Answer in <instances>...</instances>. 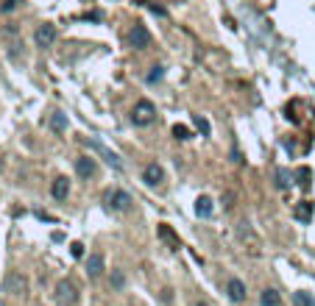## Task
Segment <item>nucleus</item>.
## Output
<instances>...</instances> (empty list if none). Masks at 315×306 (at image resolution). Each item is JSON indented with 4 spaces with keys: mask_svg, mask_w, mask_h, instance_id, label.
<instances>
[{
    "mask_svg": "<svg viewBox=\"0 0 315 306\" xmlns=\"http://www.w3.org/2000/svg\"><path fill=\"white\" fill-rule=\"evenodd\" d=\"M156 120V106H153L151 100H137L134 103V109H131V123L137 128H145V126H151V123Z\"/></svg>",
    "mask_w": 315,
    "mask_h": 306,
    "instance_id": "f257e3e1",
    "label": "nucleus"
},
{
    "mask_svg": "<svg viewBox=\"0 0 315 306\" xmlns=\"http://www.w3.org/2000/svg\"><path fill=\"white\" fill-rule=\"evenodd\" d=\"M103 203H106V209L112 212H128L131 209V195L126 192V189H106L103 192Z\"/></svg>",
    "mask_w": 315,
    "mask_h": 306,
    "instance_id": "f03ea898",
    "label": "nucleus"
},
{
    "mask_svg": "<svg viewBox=\"0 0 315 306\" xmlns=\"http://www.w3.org/2000/svg\"><path fill=\"white\" fill-rule=\"evenodd\" d=\"M56 303H61V306L78 303V289H75V284L70 281V278H61V281L56 284Z\"/></svg>",
    "mask_w": 315,
    "mask_h": 306,
    "instance_id": "7ed1b4c3",
    "label": "nucleus"
},
{
    "mask_svg": "<svg viewBox=\"0 0 315 306\" xmlns=\"http://www.w3.org/2000/svg\"><path fill=\"white\" fill-rule=\"evenodd\" d=\"M128 42H131L134 50H148L151 48V31L142 23H134L131 31H128Z\"/></svg>",
    "mask_w": 315,
    "mask_h": 306,
    "instance_id": "20e7f679",
    "label": "nucleus"
},
{
    "mask_svg": "<svg viewBox=\"0 0 315 306\" xmlns=\"http://www.w3.org/2000/svg\"><path fill=\"white\" fill-rule=\"evenodd\" d=\"M56 36H59L56 25L53 23H42L37 31H34V42H37V48H50V45L56 42Z\"/></svg>",
    "mask_w": 315,
    "mask_h": 306,
    "instance_id": "39448f33",
    "label": "nucleus"
},
{
    "mask_svg": "<svg viewBox=\"0 0 315 306\" xmlns=\"http://www.w3.org/2000/svg\"><path fill=\"white\" fill-rule=\"evenodd\" d=\"M3 287H6V292H12V295H25L28 292V281H25V276L17 273V270L9 273L6 281H3Z\"/></svg>",
    "mask_w": 315,
    "mask_h": 306,
    "instance_id": "423d86ee",
    "label": "nucleus"
},
{
    "mask_svg": "<svg viewBox=\"0 0 315 306\" xmlns=\"http://www.w3.org/2000/svg\"><path fill=\"white\" fill-rule=\"evenodd\" d=\"M87 145H90L92 150H98V153H101L103 159H106V164H109V167H115V170H123V162H120V156H117V153H112L109 148H106V145L103 142H98V139H87Z\"/></svg>",
    "mask_w": 315,
    "mask_h": 306,
    "instance_id": "0eeeda50",
    "label": "nucleus"
},
{
    "mask_svg": "<svg viewBox=\"0 0 315 306\" xmlns=\"http://www.w3.org/2000/svg\"><path fill=\"white\" fill-rule=\"evenodd\" d=\"M75 173H78V178H84V181L95 178L98 162H95L92 156H78V159H75Z\"/></svg>",
    "mask_w": 315,
    "mask_h": 306,
    "instance_id": "6e6552de",
    "label": "nucleus"
},
{
    "mask_svg": "<svg viewBox=\"0 0 315 306\" xmlns=\"http://www.w3.org/2000/svg\"><path fill=\"white\" fill-rule=\"evenodd\" d=\"M103 270H106V259H103V253L101 251L90 253V256H87V276H90V278H101Z\"/></svg>",
    "mask_w": 315,
    "mask_h": 306,
    "instance_id": "1a4fd4ad",
    "label": "nucleus"
},
{
    "mask_svg": "<svg viewBox=\"0 0 315 306\" xmlns=\"http://www.w3.org/2000/svg\"><path fill=\"white\" fill-rule=\"evenodd\" d=\"M226 295H229L234 303H243V300L249 298V289H246V281L243 278H229L226 281Z\"/></svg>",
    "mask_w": 315,
    "mask_h": 306,
    "instance_id": "9d476101",
    "label": "nucleus"
},
{
    "mask_svg": "<svg viewBox=\"0 0 315 306\" xmlns=\"http://www.w3.org/2000/svg\"><path fill=\"white\" fill-rule=\"evenodd\" d=\"M142 181H145V186H159L165 181V170L159 167L156 162L145 164V167H142Z\"/></svg>",
    "mask_w": 315,
    "mask_h": 306,
    "instance_id": "9b49d317",
    "label": "nucleus"
},
{
    "mask_svg": "<svg viewBox=\"0 0 315 306\" xmlns=\"http://www.w3.org/2000/svg\"><path fill=\"white\" fill-rule=\"evenodd\" d=\"M50 195H53V200H67V198H70V181H67L64 175L53 178V184H50Z\"/></svg>",
    "mask_w": 315,
    "mask_h": 306,
    "instance_id": "f8f14e48",
    "label": "nucleus"
},
{
    "mask_svg": "<svg viewBox=\"0 0 315 306\" xmlns=\"http://www.w3.org/2000/svg\"><path fill=\"white\" fill-rule=\"evenodd\" d=\"M312 212H315L312 200H301V203H296V209H293V217H296L298 223H309L312 220Z\"/></svg>",
    "mask_w": 315,
    "mask_h": 306,
    "instance_id": "ddd939ff",
    "label": "nucleus"
},
{
    "mask_svg": "<svg viewBox=\"0 0 315 306\" xmlns=\"http://www.w3.org/2000/svg\"><path fill=\"white\" fill-rule=\"evenodd\" d=\"M156 231H159V240L168 242L170 251H179V248H182V245H179V237L173 234V228H170V226H165V223H162V226H159Z\"/></svg>",
    "mask_w": 315,
    "mask_h": 306,
    "instance_id": "4468645a",
    "label": "nucleus"
},
{
    "mask_svg": "<svg viewBox=\"0 0 315 306\" xmlns=\"http://www.w3.org/2000/svg\"><path fill=\"white\" fill-rule=\"evenodd\" d=\"M48 126H50L53 134H64L67 131V114L64 112H53L50 114V120H48Z\"/></svg>",
    "mask_w": 315,
    "mask_h": 306,
    "instance_id": "2eb2a0df",
    "label": "nucleus"
},
{
    "mask_svg": "<svg viewBox=\"0 0 315 306\" xmlns=\"http://www.w3.org/2000/svg\"><path fill=\"white\" fill-rule=\"evenodd\" d=\"M260 303L262 306H282V295H279L276 289L268 287V289H262V292H260Z\"/></svg>",
    "mask_w": 315,
    "mask_h": 306,
    "instance_id": "dca6fc26",
    "label": "nucleus"
},
{
    "mask_svg": "<svg viewBox=\"0 0 315 306\" xmlns=\"http://www.w3.org/2000/svg\"><path fill=\"white\" fill-rule=\"evenodd\" d=\"M195 215L198 217H212V198L201 195V198L195 200Z\"/></svg>",
    "mask_w": 315,
    "mask_h": 306,
    "instance_id": "f3484780",
    "label": "nucleus"
},
{
    "mask_svg": "<svg viewBox=\"0 0 315 306\" xmlns=\"http://www.w3.org/2000/svg\"><path fill=\"white\" fill-rule=\"evenodd\" d=\"M276 186L279 189H287L290 186V170H285V167L276 170Z\"/></svg>",
    "mask_w": 315,
    "mask_h": 306,
    "instance_id": "a211bd4d",
    "label": "nucleus"
},
{
    "mask_svg": "<svg viewBox=\"0 0 315 306\" xmlns=\"http://www.w3.org/2000/svg\"><path fill=\"white\" fill-rule=\"evenodd\" d=\"M20 6H23V0H3V3H0V14H12V12H17Z\"/></svg>",
    "mask_w": 315,
    "mask_h": 306,
    "instance_id": "6ab92c4d",
    "label": "nucleus"
},
{
    "mask_svg": "<svg viewBox=\"0 0 315 306\" xmlns=\"http://www.w3.org/2000/svg\"><path fill=\"white\" fill-rule=\"evenodd\" d=\"M162 75H165V67H162V64H153L151 72H148V84H156V81H162Z\"/></svg>",
    "mask_w": 315,
    "mask_h": 306,
    "instance_id": "aec40b11",
    "label": "nucleus"
},
{
    "mask_svg": "<svg viewBox=\"0 0 315 306\" xmlns=\"http://www.w3.org/2000/svg\"><path fill=\"white\" fill-rule=\"evenodd\" d=\"M296 178H298V186H309V178H312V170L309 167H301L296 173Z\"/></svg>",
    "mask_w": 315,
    "mask_h": 306,
    "instance_id": "412c9836",
    "label": "nucleus"
},
{
    "mask_svg": "<svg viewBox=\"0 0 315 306\" xmlns=\"http://www.w3.org/2000/svg\"><path fill=\"white\" fill-rule=\"evenodd\" d=\"M293 300H296V306H315V300L309 298L307 292H296V295H293Z\"/></svg>",
    "mask_w": 315,
    "mask_h": 306,
    "instance_id": "4be33fe9",
    "label": "nucleus"
},
{
    "mask_svg": "<svg viewBox=\"0 0 315 306\" xmlns=\"http://www.w3.org/2000/svg\"><path fill=\"white\" fill-rule=\"evenodd\" d=\"M109 281H112V287H115V289H120L123 284H126V276H123L120 270H112V278H109Z\"/></svg>",
    "mask_w": 315,
    "mask_h": 306,
    "instance_id": "5701e85b",
    "label": "nucleus"
},
{
    "mask_svg": "<svg viewBox=\"0 0 315 306\" xmlns=\"http://www.w3.org/2000/svg\"><path fill=\"white\" fill-rule=\"evenodd\" d=\"M173 137L182 139V142H187V139H190V131H187L184 126H173Z\"/></svg>",
    "mask_w": 315,
    "mask_h": 306,
    "instance_id": "b1692460",
    "label": "nucleus"
},
{
    "mask_svg": "<svg viewBox=\"0 0 315 306\" xmlns=\"http://www.w3.org/2000/svg\"><path fill=\"white\" fill-rule=\"evenodd\" d=\"M195 126L201 128V134H204V137H209V123H206L204 117H195Z\"/></svg>",
    "mask_w": 315,
    "mask_h": 306,
    "instance_id": "393cba45",
    "label": "nucleus"
},
{
    "mask_svg": "<svg viewBox=\"0 0 315 306\" xmlns=\"http://www.w3.org/2000/svg\"><path fill=\"white\" fill-rule=\"evenodd\" d=\"M70 253H73L75 259H81L84 256V245H81V242H73V245H70Z\"/></svg>",
    "mask_w": 315,
    "mask_h": 306,
    "instance_id": "a878e982",
    "label": "nucleus"
},
{
    "mask_svg": "<svg viewBox=\"0 0 315 306\" xmlns=\"http://www.w3.org/2000/svg\"><path fill=\"white\" fill-rule=\"evenodd\" d=\"M220 200H223V209L229 212L231 206H234V192H226V195H223V198H220Z\"/></svg>",
    "mask_w": 315,
    "mask_h": 306,
    "instance_id": "bb28decb",
    "label": "nucleus"
},
{
    "mask_svg": "<svg viewBox=\"0 0 315 306\" xmlns=\"http://www.w3.org/2000/svg\"><path fill=\"white\" fill-rule=\"evenodd\" d=\"M151 12L156 14V17H165V14H168V12H165V9H162V6H156V3H151Z\"/></svg>",
    "mask_w": 315,
    "mask_h": 306,
    "instance_id": "cd10ccee",
    "label": "nucleus"
},
{
    "mask_svg": "<svg viewBox=\"0 0 315 306\" xmlns=\"http://www.w3.org/2000/svg\"><path fill=\"white\" fill-rule=\"evenodd\" d=\"M193 306H209L206 300H193Z\"/></svg>",
    "mask_w": 315,
    "mask_h": 306,
    "instance_id": "c85d7f7f",
    "label": "nucleus"
},
{
    "mask_svg": "<svg viewBox=\"0 0 315 306\" xmlns=\"http://www.w3.org/2000/svg\"><path fill=\"white\" fill-rule=\"evenodd\" d=\"M137 3H139V6H145V3H148V0H137Z\"/></svg>",
    "mask_w": 315,
    "mask_h": 306,
    "instance_id": "c756f323",
    "label": "nucleus"
},
{
    "mask_svg": "<svg viewBox=\"0 0 315 306\" xmlns=\"http://www.w3.org/2000/svg\"><path fill=\"white\" fill-rule=\"evenodd\" d=\"M0 306H6V303H0Z\"/></svg>",
    "mask_w": 315,
    "mask_h": 306,
    "instance_id": "7c9ffc66",
    "label": "nucleus"
}]
</instances>
